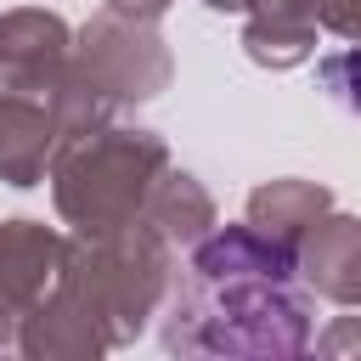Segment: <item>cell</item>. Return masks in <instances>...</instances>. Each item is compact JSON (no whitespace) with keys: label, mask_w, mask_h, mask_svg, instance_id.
I'll use <instances>...</instances> for the list:
<instances>
[{"label":"cell","mask_w":361,"mask_h":361,"mask_svg":"<svg viewBox=\"0 0 361 361\" xmlns=\"http://www.w3.org/2000/svg\"><path fill=\"white\" fill-rule=\"evenodd\" d=\"M192 322H220L226 310H248L254 350H299L305 305L293 293L288 248H265L248 231H220L192 259V293L175 305Z\"/></svg>","instance_id":"6da1fadb"},{"label":"cell","mask_w":361,"mask_h":361,"mask_svg":"<svg viewBox=\"0 0 361 361\" xmlns=\"http://www.w3.org/2000/svg\"><path fill=\"white\" fill-rule=\"evenodd\" d=\"M322 79L333 85V96H338L344 107H355V113H361V45H355V51L327 56V62H322Z\"/></svg>","instance_id":"7a4b0ae2"}]
</instances>
